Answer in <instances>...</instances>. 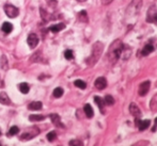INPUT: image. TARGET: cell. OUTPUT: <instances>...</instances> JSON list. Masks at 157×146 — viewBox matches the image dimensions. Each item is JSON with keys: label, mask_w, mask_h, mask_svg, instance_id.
I'll list each match as a JSON object with an SVG mask.
<instances>
[{"label": "cell", "mask_w": 157, "mask_h": 146, "mask_svg": "<svg viewBox=\"0 0 157 146\" xmlns=\"http://www.w3.org/2000/svg\"><path fill=\"white\" fill-rule=\"evenodd\" d=\"M0 66L2 69H7V59L5 56H2L1 57V59H0Z\"/></svg>", "instance_id": "obj_20"}, {"label": "cell", "mask_w": 157, "mask_h": 146, "mask_svg": "<svg viewBox=\"0 0 157 146\" xmlns=\"http://www.w3.org/2000/svg\"><path fill=\"white\" fill-rule=\"evenodd\" d=\"M155 24H156V25H157V18H156V20H155Z\"/></svg>", "instance_id": "obj_34"}, {"label": "cell", "mask_w": 157, "mask_h": 146, "mask_svg": "<svg viewBox=\"0 0 157 146\" xmlns=\"http://www.w3.org/2000/svg\"><path fill=\"white\" fill-rule=\"evenodd\" d=\"M102 49H103V44H102V43H95V44H94L93 50H92V54L90 57V60L93 59V62H92V63L96 62L97 58L101 56Z\"/></svg>", "instance_id": "obj_4"}, {"label": "cell", "mask_w": 157, "mask_h": 146, "mask_svg": "<svg viewBox=\"0 0 157 146\" xmlns=\"http://www.w3.org/2000/svg\"><path fill=\"white\" fill-rule=\"evenodd\" d=\"M27 43H28L30 48H35L37 46V44H39V38H37V34L34 33L29 34V36L27 38Z\"/></svg>", "instance_id": "obj_6"}, {"label": "cell", "mask_w": 157, "mask_h": 146, "mask_svg": "<svg viewBox=\"0 0 157 146\" xmlns=\"http://www.w3.org/2000/svg\"><path fill=\"white\" fill-rule=\"evenodd\" d=\"M68 145L70 146H83V144H82V142L81 141H79V140H72V141H70Z\"/></svg>", "instance_id": "obj_30"}, {"label": "cell", "mask_w": 157, "mask_h": 146, "mask_svg": "<svg viewBox=\"0 0 157 146\" xmlns=\"http://www.w3.org/2000/svg\"><path fill=\"white\" fill-rule=\"evenodd\" d=\"M113 0H103V3L104 4H109V3H111Z\"/></svg>", "instance_id": "obj_31"}, {"label": "cell", "mask_w": 157, "mask_h": 146, "mask_svg": "<svg viewBox=\"0 0 157 146\" xmlns=\"http://www.w3.org/2000/svg\"><path fill=\"white\" fill-rule=\"evenodd\" d=\"M155 125H156V126H157V117H156V118H155Z\"/></svg>", "instance_id": "obj_33"}, {"label": "cell", "mask_w": 157, "mask_h": 146, "mask_svg": "<svg viewBox=\"0 0 157 146\" xmlns=\"http://www.w3.org/2000/svg\"><path fill=\"white\" fill-rule=\"evenodd\" d=\"M122 48H123V45L120 41H116L111 45L110 51H109V58L112 60V62L118 61V59L121 56V52H122Z\"/></svg>", "instance_id": "obj_1"}, {"label": "cell", "mask_w": 157, "mask_h": 146, "mask_svg": "<svg viewBox=\"0 0 157 146\" xmlns=\"http://www.w3.org/2000/svg\"><path fill=\"white\" fill-rule=\"evenodd\" d=\"M154 50V47L151 44H148V45L144 46V48L142 49L141 51V54L142 56H148V54H150L151 52H153Z\"/></svg>", "instance_id": "obj_17"}, {"label": "cell", "mask_w": 157, "mask_h": 146, "mask_svg": "<svg viewBox=\"0 0 157 146\" xmlns=\"http://www.w3.org/2000/svg\"><path fill=\"white\" fill-rule=\"evenodd\" d=\"M49 117H50V120H51L52 124H55V126H57V127H64L63 125H62V123H61L60 116L58 115V114H56V113H53V114H50V115H49Z\"/></svg>", "instance_id": "obj_11"}, {"label": "cell", "mask_w": 157, "mask_h": 146, "mask_svg": "<svg viewBox=\"0 0 157 146\" xmlns=\"http://www.w3.org/2000/svg\"><path fill=\"white\" fill-rule=\"evenodd\" d=\"M0 135H1V133H0Z\"/></svg>", "instance_id": "obj_36"}, {"label": "cell", "mask_w": 157, "mask_h": 146, "mask_svg": "<svg viewBox=\"0 0 157 146\" xmlns=\"http://www.w3.org/2000/svg\"><path fill=\"white\" fill-rule=\"evenodd\" d=\"M94 101L96 102V105L98 106V108L101 109L102 113H104V104H105L104 99L101 97H98V96H95V97H94Z\"/></svg>", "instance_id": "obj_18"}, {"label": "cell", "mask_w": 157, "mask_h": 146, "mask_svg": "<svg viewBox=\"0 0 157 146\" xmlns=\"http://www.w3.org/2000/svg\"><path fill=\"white\" fill-rule=\"evenodd\" d=\"M83 111L86 113L87 117H89V118H92V117H93L94 111H93V109H92V107H91V105L87 104V105L83 107Z\"/></svg>", "instance_id": "obj_14"}, {"label": "cell", "mask_w": 157, "mask_h": 146, "mask_svg": "<svg viewBox=\"0 0 157 146\" xmlns=\"http://www.w3.org/2000/svg\"><path fill=\"white\" fill-rule=\"evenodd\" d=\"M74 84L77 86V87H79V89H82V90L87 87L86 82H85V81H82V80H76V81L74 82Z\"/></svg>", "instance_id": "obj_26"}, {"label": "cell", "mask_w": 157, "mask_h": 146, "mask_svg": "<svg viewBox=\"0 0 157 146\" xmlns=\"http://www.w3.org/2000/svg\"><path fill=\"white\" fill-rule=\"evenodd\" d=\"M29 120L31 122H40V120H44L45 116L44 115H30Z\"/></svg>", "instance_id": "obj_23"}, {"label": "cell", "mask_w": 157, "mask_h": 146, "mask_svg": "<svg viewBox=\"0 0 157 146\" xmlns=\"http://www.w3.org/2000/svg\"><path fill=\"white\" fill-rule=\"evenodd\" d=\"M56 138H57V133L55 131H50V132H48V135H47V140H48V141L52 142V141L56 140Z\"/></svg>", "instance_id": "obj_28"}, {"label": "cell", "mask_w": 157, "mask_h": 146, "mask_svg": "<svg viewBox=\"0 0 157 146\" xmlns=\"http://www.w3.org/2000/svg\"><path fill=\"white\" fill-rule=\"evenodd\" d=\"M136 123H137L136 125L138 126L139 130L142 131V130H145V129L149 128V126L151 125V120H136Z\"/></svg>", "instance_id": "obj_9"}, {"label": "cell", "mask_w": 157, "mask_h": 146, "mask_svg": "<svg viewBox=\"0 0 157 146\" xmlns=\"http://www.w3.org/2000/svg\"><path fill=\"white\" fill-rule=\"evenodd\" d=\"M41 52H37L34 53L33 56L31 57V62H40V61H42L41 59Z\"/></svg>", "instance_id": "obj_27"}, {"label": "cell", "mask_w": 157, "mask_h": 146, "mask_svg": "<svg viewBox=\"0 0 157 146\" xmlns=\"http://www.w3.org/2000/svg\"><path fill=\"white\" fill-rule=\"evenodd\" d=\"M157 18V9L155 5L151 7L148 11V14H146V22L149 23H155V20Z\"/></svg>", "instance_id": "obj_5"}, {"label": "cell", "mask_w": 157, "mask_h": 146, "mask_svg": "<svg viewBox=\"0 0 157 146\" xmlns=\"http://www.w3.org/2000/svg\"><path fill=\"white\" fill-rule=\"evenodd\" d=\"M1 30L3 31L5 34L11 33L12 30H13V25H12L11 23H7V22H5V23H3L2 27H1Z\"/></svg>", "instance_id": "obj_15"}, {"label": "cell", "mask_w": 157, "mask_h": 146, "mask_svg": "<svg viewBox=\"0 0 157 146\" xmlns=\"http://www.w3.org/2000/svg\"><path fill=\"white\" fill-rule=\"evenodd\" d=\"M95 87H96L97 90H104L105 87L107 86V81H106V79L104 77H99V78H97L95 80Z\"/></svg>", "instance_id": "obj_8"}, {"label": "cell", "mask_w": 157, "mask_h": 146, "mask_svg": "<svg viewBox=\"0 0 157 146\" xmlns=\"http://www.w3.org/2000/svg\"><path fill=\"white\" fill-rule=\"evenodd\" d=\"M104 101L105 104L108 106H112L114 104V99H113V97H112L111 95H106V97L104 98Z\"/></svg>", "instance_id": "obj_24"}, {"label": "cell", "mask_w": 157, "mask_h": 146, "mask_svg": "<svg viewBox=\"0 0 157 146\" xmlns=\"http://www.w3.org/2000/svg\"><path fill=\"white\" fill-rule=\"evenodd\" d=\"M150 85H151L150 81H144L143 83H141L140 86H139V95L140 96H145L150 90Z\"/></svg>", "instance_id": "obj_7"}, {"label": "cell", "mask_w": 157, "mask_h": 146, "mask_svg": "<svg viewBox=\"0 0 157 146\" xmlns=\"http://www.w3.org/2000/svg\"><path fill=\"white\" fill-rule=\"evenodd\" d=\"M18 132H19L18 127H16V126H13V127L10 128V130L7 131V137H13V135H17Z\"/></svg>", "instance_id": "obj_21"}, {"label": "cell", "mask_w": 157, "mask_h": 146, "mask_svg": "<svg viewBox=\"0 0 157 146\" xmlns=\"http://www.w3.org/2000/svg\"><path fill=\"white\" fill-rule=\"evenodd\" d=\"M77 1H79V2H85V1H87V0H77Z\"/></svg>", "instance_id": "obj_32"}, {"label": "cell", "mask_w": 157, "mask_h": 146, "mask_svg": "<svg viewBox=\"0 0 157 146\" xmlns=\"http://www.w3.org/2000/svg\"><path fill=\"white\" fill-rule=\"evenodd\" d=\"M53 97L56 98H59L61 97L62 95H63V89L62 87H56L55 90H53Z\"/></svg>", "instance_id": "obj_22"}, {"label": "cell", "mask_w": 157, "mask_h": 146, "mask_svg": "<svg viewBox=\"0 0 157 146\" xmlns=\"http://www.w3.org/2000/svg\"><path fill=\"white\" fill-rule=\"evenodd\" d=\"M0 146H1V143H0Z\"/></svg>", "instance_id": "obj_35"}, {"label": "cell", "mask_w": 157, "mask_h": 146, "mask_svg": "<svg viewBox=\"0 0 157 146\" xmlns=\"http://www.w3.org/2000/svg\"><path fill=\"white\" fill-rule=\"evenodd\" d=\"M4 12H5L7 17H10V18H15L19 13L18 9L16 8V7H14L13 4H9V3L4 5Z\"/></svg>", "instance_id": "obj_3"}, {"label": "cell", "mask_w": 157, "mask_h": 146, "mask_svg": "<svg viewBox=\"0 0 157 146\" xmlns=\"http://www.w3.org/2000/svg\"><path fill=\"white\" fill-rule=\"evenodd\" d=\"M64 57H65V59L66 60H72L73 58H74V53L72 50H65V52H64Z\"/></svg>", "instance_id": "obj_29"}, {"label": "cell", "mask_w": 157, "mask_h": 146, "mask_svg": "<svg viewBox=\"0 0 157 146\" xmlns=\"http://www.w3.org/2000/svg\"><path fill=\"white\" fill-rule=\"evenodd\" d=\"M78 17H79V20H81V22H83V23L88 22V16H87V12L86 11L79 12Z\"/></svg>", "instance_id": "obj_25"}, {"label": "cell", "mask_w": 157, "mask_h": 146, "mask_svg": "<svg viewBox=\"0 0 157 146\" xmlns=\"http://www.w3.org/2000/svg\"><path fill=\"white\" fill-rule=\"evenodd\" d=\"M18 87H19V91H20V92H22V94H28V93H29L30 87H29V85H28V84H27L26 82L19 83Z\"/></svg>", "instance_id": "obj_19"}, {"label": "cell", "mask_w": 157, "mask_h": 146, "mask_svg": "<svg viewBox=\"0 0 157 146\" xmlns=\"http://www.w3.org/2000/svg\"><path fill=\"white\" fill-rule=\"evenodd\" d=\"M64 28H65V25H64V24H57V25H53V26L50 27V28H49V31H51L53 33H57V32L61 31L62 29H64Z\"/></svg>", "instance_id": "obj_16"}, {"label": "cell", "mask_w": 157, "mask_h": 146, "mask_svg": "<svg viewBox=\"0 0 157 146\" xmlns=\"http://www.w3.org/2000/svg\"><path fill=\"white\" fill-rule=\"evenodd\" d=\"M42 107H43V105H42L41 101H33V102L30 104L28 108L31 111H37V110H41Z\"/></svg>", "instance_id": "obj_13"}, {"label": "cell", "mask_w": 157, "mask_h": 146, "mask_svg": "<svg viewBox=\"0 0 157 146\" xmlns=\"http://www.w3.org/2000/svg\"><path fill=\"white\" fill-rule=\"evenodd\" d=\"M129 111H131V113L137 120H138L139 117H140V115H141V111H140V109L137 107L136 104H131V106H129Z\"/></svg>", "instance_id": "obj_10"}, {"label": "cell", "mask_w": 157, "mask_h": 146, "mask_svg": "<svg viewBox=\"0 0 157 146\" xmlns=\"http://www.w3.org/2000/svg\"><path fill=\"white\" fill-rule=\"evenodd\" d=\"M0 104H2V105H10L11 104V100H10V98L5 92L0 93Z\"/></svg>", "instance_id": "obj_12"}, {"label": "cell", "mask_w": 157, "mask_h": 146, "mask_svg": "<svg viewBox=\"0 0 157 146\" xmlns=\"http://www.w3.org/2000/svg\"><path fill=\"white\" fill-rule=\"evenodd\" d=\"M39 133H40V130H39L37 127L29 128L28 130H26L22 135H20V140H22V141H28L30 139L34 138V137L37 135Z\"/></svg>", "instance_id": "obj_2"}]
</instances>
